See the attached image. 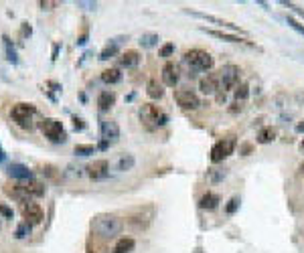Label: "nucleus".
Returning <instances> with one entry per match:
<instances>
[{
    "label": "nucleus",
    "mask_w": 304,
    "mask_h": 253,
    "mask_svg": "<svg viewBox=\"0 0 304 253\" xmlns=\"http://www.w3.org/2000/svg\"><path fill=\"white\" fill-rule=\"evenodd\" d=\"M89 227H92V231L101 237V239H114L122 233V229H124V221L120 219L118 215H97L92 219V223H89Z\"/></svg>",
    "instance_id": "f257e3e1"
},
{
    "label": "nucleus",
    "mask_w": 304,
    "mask_h": 253,
    "mask_svg": "<svg viewBox=\"0 0 304 253\" xmlns=\"http://www.w3.org/2000/svg\"><path fill=\"white\" fill-rule=\"evenodd\" d=\"M10 116L16 122L18 128L22 130H32L35 128V118H37V108L32 103H15L13 110H10Z\"/></svg>",
    "instance_id": "f03ea898"
},
{
    "label": "nucleus",
    "mask_w": 304,
    "mask_h": 253,
    "mask_svg": "<svg viewBox=\"0 0 304 253\" xmlns=\"http://www.w3.org/2000/svg\"><path fill=\"white\" fill-rule=\"evenodd\" d=\"M183 59L191 69H193V71H211L213 65H215L213 55L203 51V49H189L183 55Z\"/></svg>",
    "instance_id": "7ed1b4c3"
},
{
    "label": "nucleus",
    "mask_w": 304,
    "mask_h": 253,
    "mask_svg": "<svg viewBox=\"0 0 304 253\" xmlns=\"http://www.w3.org/2000/svg\"><path fill=\"white\" fill-rule=\"evenodd\" d=\"M140 120L146 124V128L156 130V128H162L168 122V116L154 103H142L140 108Z\"/></svg>",
    "instance_id": "20e7f679"
},
{
    "label": "nucleus",
    "mask_w": 304,
    "mask_h": 253,
    "mask_svg": "<svg viewBox=\"0 0 304 253\" xmlns=\"http://www.w3.org/2000/svg\"><path fill=\"white\" fill-rule=\"evenodd\" d=\"M217 73H219V85H221V89L225 91V94H227V91H235V87L240 85L241 69L238 65L227 63V65H223Z\"/></svg>",
    "instance_id": "39448f33"
},
{
    "label": "nucleus",
    "mask_w": 304,
    "mask_h": 253,
    "mask_svg": "<svg viewBox=\"0 0 304 253\" xmlns=\"http://www.w3.org/2000/svg\"><path fill=\"white\" fill-rule=\"evenodd\" d=\"M41 132L45 134V138H49L51 142L59 144L67 140V134L63 130V122L57 118H45L41 120Z\"/></svg>",
    "instance_id": "423d86ee"
},
{
    "label": "nucleus",
    "mask_w": 304,
    "mask_h": 253,
    "mask_svg": "<svg viewBox=\"0 0 304 253\" xmlns=\"http://www.w3.org/2000/svg\"><path fill=\"white\" fill-rule=\"evenodd\" d=\"M235 146H238V142H235L233 136L223 138V140H217L215 144H213V148H211V162H213V164L223 162L225 158L233 154Z\"/></svg>",
    "instance_id": "0eeeda50"
},
{
    "label": "nucleus",
    "mask_w": 304,
    "mask_h": 253,
    "mask_svg": "<svg viewBox=\"0 0 304 253\" xmlns=\"http://www.w3.org/2000/svg\"><path fill=\"white\" fill-rule=\"evenodd\" d=\"M175 101L181 110L187 111H195L201 108V97L195 94L193 89H176L175 91Z\"/></svg>",
    "instance_id": "6e6552de"
},
{
    "label": "nucleus",
    "mask_w": 304,
    "mask_h": 253,
    "mask_svg": "<svg viewBox=\"0 0 304 253\" xmlns=\"http://www.w3.org/2000/svg\"><path fill=\"white\" fill-rule=\"evenodd\" d=\"M185 13H189L191 16H197V18H203V20H207V22H213V25H217V27H223V29H229L231 32H240L243 34L245 31L240 27V25H233V22L229 20H223L215 15H207V13H201V10H191V8H185Z\"/></svg>",
    "instance_id": "1a4fd4ad"
},
{
    "label": "nucleus",
    "mask_w": 304,
    "mask_h": 253,
    "mask_svg": "<svg viewBox=\"0 0 304 253\" xmlns=\"http://www.w3.org/2000/svg\"><path fill=\"white\" fill-rule=\"evenodd\" d=\"M22 219H25L29 225H39V223H43V219H45V213H43V209H41V205L39 203H25L22 205Z\"/></svg>",
    "instance_id": "9d476101"
},
{
    "label": "nucleus",
    "mask_w": 304,
    "mask_h": 253,
    "mask_svg": "<svg viewBox=\"0 0 304 253\" xmlns=\"http://www.w3.org/2000/svg\"><path fill=\"white\" fill-rule=\"evenodd\" d=\"M99 134H101V140H106L110 144H114L120 140V126L114 120H101L99 122Z\"/></svg>",
    "instance_id": "9b49d317"
},
{
    "label": "nucleus",
    "mask_w": 304,
    "mask_h": 253,
    "mask_svg": "<svg viewBox=\"0 0 304 253\" xmlns=\"http://www.w3.org/2000/svg\"><path fill=\"white\" fill-rule=\"evenodd\" d=\"M85 172H87V176L92 178V180H101V178H106L110 174V162H108L106 158L94 160L92 164L85 166Z\"/></svg>",
    "instance_id": "f8f14e48"
},
{
    "label": "nucleus",
    "mask_w": 304,
    "mask_h": 253,
    "mask_svg": "<svg viewBox=\"0 0 304 253\" xmlns=\"http://www.w3.org/2000/svg\"><path fill=\"white\" fill-rule=\"evenodd\" d=\"M221 89L219 85V73H207L205 77L199 79V91L203 95H215Z\"/></svg>",
    "instance_id": "ddd939ff"
},
{
    "label": "nucleus",
    "mask_w": 304,
    "mask_h": 253,
    "mask_svg": "<svg viewBox=\"0 0 304 253\" xmlns=\"http://www.w3.org/2000/svg\"><path fill=\"white\" fill-rule=\"evenodd\" d=\"M201 31L211 34V37H215V39L227 41V43H240V45H247V47H256L254 43H250L247 39H243V37H238V34H233V32H223V31H215V29H207V27H201Z\"/></svg>",
    "instance_id": "4468645a"
},
{
    "label": "nucleus",
    "mask_w": 304,
    "mask_h": 253,
    "mask_svg": "<svg viewBox=\"0 0 304 253\" xmlns=\"http://www.w3.org/2000/svg\"><path fill=\"white\" fill-rule=\"evenodd\" d=\"M162 83L166 87H175L178 83V67L173 61H166L162 65Z\"/></svg>",
    "instance_id": "2eb2a0df"
},
{
    "label": "nucleus",
    "mask_w": 304,
    "mask_h": 253,
    "mask_svg": "<svg viewBox=\"0 0 304 253\" xmlns=\"http://www.w3.org/2000/svg\"><path fill=\"white\" fill-rule=\"evenodd\" d=\"M219 203H221L219 194L207 190L205 194H201V199H199V209H203V211H215L217 206H219Z\"/></svg>",
    "instance_id": "dca6fc26"
},
{
    "label": "nucleus",
    "mask_w": 304,
    "mask_h": 253,
    "mask_svg": "<svg viewBox=\"0 0 304 253\" xmlns=\"http://www.w3.org/2000/svg\"><path fill=\"white\" fill-rule=\"evenodd\" d=\"M8 176L10 178H16V180H32V172L29 170V166L15 162V164L8 166Z\"/></svg>",
    "instance_id": "f3484780"
},
{
    "label": "nucleus",
    "mask_w": 304,
    "mask_h": 253,
    "mask_svg": "<svg viewBox=\"0 0 304 253\" xmlns=\"http://www.w3.org/2000/svg\"><path fill=\"white\" fill-rule=\"evenodd\" d=\"M122 41H124L122 37L120 39H110L106 43V47L99 51V61H108V59H112V57H116L118 51H120V43Z\"/></svg>",
    "instance_id": "a211bd4d"
},
{
    "label": "nucleus",
    "mask_w": 304,
    "mask_h": 253,
    "mask_svg": "<svg viewBox=\"0 0 304 253\" xmlns=\"http://www.w3.org/2000/svg\"><path fill=\"white\" fill-rule=\"evenodd\" d=\"M114 103H116V94H114V91L104 89L97 95V108H99V111H110L112 108H114Z\"/></svg>",
    "instance_id": "6ab92c4d"
},
{
    "label": "nucleus",
    "mask_w": 304,
    "mask_h": 253,
    "mask_svg": "<svg viewBox=\"0 0 304 253\" xmlns=\"http://www.w3.org/2000/svg\"><path fill=\"white\" fill-rule=\"evenodd\" d=\"M134 164H136V158H134V154H120L116 164H114V170L116 172H128L134 168Z\"/></svg>",
    "instance_id": "aec40b11"
},
{
    "label": "nucleus",
    "mask_w": 304,
    "mask_h": 253,
    "mask_svg": "<svg viewBox=\"0 0 304 253\" xmlns=\"http://www.w3.org/2000/svg\"><path fill=\"white\" fill-rule=\"evenodd\" d=\"M138 63H140V53H138V51H134V49L124 51L122 57H120V65H122V67H126V69L136 67Z\"/></svg>",
    "instance_id": "412c9836"
},
{
    "label": "nucleus",
    "mask_w": 304,
    "mask_h": 253,
    "mask_svg": "<svg viewBox=\"0 0 304 253\" xmlns=\"http://www.w3.org/2000/svg\"><path fill=\"white\" fill-rule=\"evenodd\" d=\"M101 81L108 83V85H114V83H120L122 81V71L118 67H110V69H104L101 71Z\"/></svg>",
    "instance_id": "4be33fe9"
},
{
    "label": "nucleus",
    "mask_w": 304,
    "mask_h": 253,
    "mask_svg": "<svg viewBox=\"0 0 304 253\" xmlns=\"http://www.w3.org/2000/svg\"><path fill=\"white\" fill-rule=\"evenodd\" d=\"M22 187H25V190L31 194L32 199H35V197H43V194L47 192V187H45L43 182H39V180H27Z\"/></svg>",
    "instance_id": "5701e85b"
},
{
    "label": "nucleus",
    "mask_w": 304,
    "mask_h": 253,
    "mask_svg": "<svg viewBox=\"0 0 304 253\" xmlns=\"http://www.w3.org/2000/svg\"><path fill=\"white\" fill-rule=\"evenodd\" d=\"M134 247H136V241L132 237H120L114 245V253H130L134 251Z\"/></svg>",
    "instance_id": "b1692460"
},
{
    "label": "nucleus",
    "mask_w": 304,
    "mask_h": 253,
    "mask_svg": "<svg viewBox=\"0 0 304 253\" xmlns=\"http://www.w3.org/2000/svg\"><path fill=\"white\" fill-rule=\"evenodd\" d=\"M6 192L10 194V197H13V199H16L18 203H22V205H25V203H31V194L25 190V187H22V185H18V187H13V189H6Z\"/></svg>",
    "instance_id": "393cba45"
},
{
    "label": "nucleus",
    "mask_w": 304,
    "mask_h": 253,
    "mask_svg": "<svg viewBox=\"0 0 304 253\" xmlns=\"http://www.w3.org/2000/svg\"><path fill=\"white\" fill-rule=\"evenodd\" d=\"M288 101H290V95L284 94V91H278V94L272 97V110L274 111H284L288 108Z\"/></svg>",
    "instance_id": "a878e982"
},
{
    "label": "nucleus",
    "mask_w": 304,
    "mask_h": 253,
    "mask_svg": "<svg viewBox=\"0 0 304 253\" xmlns=\"http://www.w3.org/2000/svg\"><path fill=\"white\" fill-rule=\"evenodd\" d=\"M274 140H276V128H272V126H264V128H260V132H257V142L270 144Z\"/></svg>",
    "instance_id": "bb28decb"
},
{
    "label": "nucleus",
    "mask_w": 304,
    "mask_h": 253,
    "mask_svg": "<svg viewBox=\"0 0 304 253\" xmlns=\"http://www.w3.org/2000/svg\"><path fill=\"white\" fill-rule=\"evenodd\" d=\"M146 94H148L150 99H160L164 95V89H162V85L159 81H156V79H150V81L146 83Z\"/></svg>",
    "instance_id": "cd10ccee"
},
{
    "label": "nucleus",
    "mask_w": 304,
    "mask_h": 253,
    "mask_svg": "<svg viewBox=\"0 0 304 253\" xmlns=\"http://www.w3.org/2000/svg\"><path fill=\"white\" fill-rule=\"evenodd\" d=\"M207 180L209 182H213V185H217V182H221L225 176H227V170H225V168H215V166H213V168H209L207 170Z\"/></svg>",
    "instance_id": "c85d7f7f"
},
{
    "label": "nucleus",
    "mask_w": 304,
    "mask_h": 253,
    "mask_svg": "<svg viewBox=\"0 0 304 253\" xmlns=\"http://www.w3.org/2000/svg\"><path fill=\"white\" fill-rule=\"evenodd\" d=\"M159 41H160V37L156 32H144L140 37V45L144 49H152L154 45H159Z\"/></svg>",
    "instance_id": "c756f323"
},
{
    "label": "nucleus",
    "mask_w": 304,
    "mask_h": 253,
    "mask_svg": "<svg viewBox=\"0 0 304 253\" xmlns=\"http://www.w3.org/2000/svg\"><path fill=\"white\" fill-rule=\"evenodd\" d=\"M2 41H4V49H6V59H8L10 63H18L16 51H15V47H13V41H10V37H8V34H4V37H2Z\"/></svg>",
    "instance_id": "7c9ffc66"
},
{
    "label": "nucleus",
    "mask_w": 304,
    "mask_h": 253,
    "mask_svg": "<svg viewBox=\"0 0 304 253\" xmlns=\"http://www.w3.org/2000/svg\"><path fill=\"white\" fill-rule=\"evenodd\" d=\"M233 95H235V101H245L247 99V95H250V85L247 83H240L238 87H235V91H233Z\"/></svg>",
    "instance_id": "2f4dec72"
},
{
    "label": "nucleus",
    "mask_w": 304,
    "mask_h": 253,
    "mask_svg": "<svg viewBox=\"0 0 304 253\" xmlns=\"http://www.w3.org/2000/svg\"><path fill=\"white\" fill-rule=\"evenodd\" d=\"M97 150L96 146H92V144H77L75 148H73V152L77 154V156H89V154H94Z\"/></svg>",
    "instance_id": "473e14b6"
},
{
    "label": "nucleus",
    "mask_w": 304,
    "mask_h": 253,
    "mask_svg": "<svg viewBox=\"0 0 304 253\" xmlns=\"http://www.w3.org/2000/svg\"><path fill=\"white\" fill-rule=\"evenodd\" d=\"M240 197H231L229 201H227V205H225V213L227 215H235L238 213V209H240Z\"/></svg>",
    "instance_id": "72a5a7b5"
},
{
    "label": "nucleus",
    "mask_w": 304,
    "mask_h": 253,
    "mask_svg": "<svg viewBox=\"0 0 304 253\" xmlns=\"http://www.w3.org/2000/svg\"><path fill=\"white\" fill-rule=\"evenodd\" d=\"M238 150H240V156H252V154L256 152V144H252V142H241V144L238 146Z\"/></svg>",
    "instance_id": "f704fd0d"
},
{
    "label": "nucleus",
    "mask_w": 304,
    "mask_h": 253,
    "mask_svg": "<svg viewBox=\"0 0 304 253\" xmlns=\"http://www.w3.org/2000/svg\"><path fill=\"white\" fill-rule=\"evenodd\" d=\"M31 227H32V225H29L27 221H25V223H20V225L16 227L15 237H16V239H25V237H29V235H31Z\"/></svg>",
    "instance_id": "c9c22d12"
},
{
    "label": "nucleus",
    "mask_w": 304,
    "mask_h": 253,
    "mask_svg": "<svg viewBox=\"0 0 304 253\" xmlns=\"http://www.w3.org/2000/svg\"><path fill=\"white\" fill-rule=\"evenodd\" d=\"M286 22H288V27H292V29H294L296 32H300L302 37H304V25H302L300 20H296V18L292 16V15H288V16H286Z\"/></svg>",
    "instance_id": "e433bc0d"
},
{
    "label": "nucleus",
    "mask_w": 304,
    "mask_h": 253,
    "mask_svg": "<svg viewBox=\"0 0 304 253\" xmlns=\"http://www.w3.org/2000/svg\"><path fill=\"white\" fill-rule=\"evenodd\" d=\"M175 53V43H164L160 51H159V57H162V59H168V57H173Z\"/></svg>",
    "instance_id": "4c0bfd02"
},
{
    "label": "nucleus",
    "mask_w": 304,
    "mask_h": 253,
    "mask_svg": "<svg viewBox=\"0 0 304 253\" xmlns=\"http://www.w3.org/2000/svg\"><path fill=\"white\" fill-rule=\"evenodd\" d=\"M0 217H2V219H13V217H15V211L13 209H10V206L8 205H0Z\"/></svg>",
    "instance_id": "58836bf2"
},
{
    "label": "nucleus",
    "mask_w": 304,
    "mask_h": 253,
    "mask_svg": "<svg viewBox=\"0 0 304 253\" xmlns=\"http://www.w3.org/2000/svg\"><path fill=\"white\" fill-rule=\"evenodd\" d=\"M292 101H294V106H298V108H304V89H298V91H294V95H292Z\"/></svg>",
    "instance_id": "ea45409f"
},
{
    "label": "nucleus",
    "mask_w": 304,
    "mask_h": 253,
    "mask_svg": "<svg viewBox=\"0 0 304 253\" xmlns=\"http://www.w3.org/2000/svg\"><path fill=\"white\" fill-rule=\"evenodd\" d=\"M282 6H286V8H290V10H294L296 15H300V16L304 18V8H300L298 4H294V2H286V0H282Z\"/></svg>",
    "instance_id": "a19ab883"
},
{
    "label": "nucleus",
    "mask_w": 304,
    "mask_h": 253,
    "mask_svg": "<svg viewBox=\"0 0 304 253\" xmlns=\"http://www.w3.org/2000/svg\"><path fill=\"white\" fill-rule=\"evenodd\" d=\"M77 6H81L83 10H96L97 2H83V0H80V2H77Z\"/></svg>",
    "instance_id": "79ce46f5"
},
{
    "label": "nucleus",
    "mask_w": 304,
    "mask_h": 253,
    "mask_svg": "<svg viewBox=\"0 0 304 253\" xmlns=\"http://www.w3.org/2000/svg\"><path fill=\"white\" fill-rule=\"evenodd\" d=\"M39 6H41L43 10H53L55 6H57V2H49V0H41Z\"/></svg>",
    "instance_id": "37998d69"
},
{
    "label": "nucleus",
    "mask_w": 304,
    "mask_h": 253,
    "mask_svg": "<svg viewBox=\"0 0 304 253\" xmlns=\"http://www.w3.org/2000/svg\"><path fill=\"white\" fill-rule=\"evenodd\" d=\"M73 128H75L77 132L85 130V124H83V120H81V118H73Z\"/></svg>",
    "instance_id": "c03bdc74"
},
{
    "label": "nucleus",
    "mask_w": 304,
    "mask_h": 253,
    "mask_svg": "<svg viewBox=\"0 0 304 253\" xmlns=\"http://www.w3.org/2000/svg\"><path fill=\"white\" fill-rule=\"evenodd\" d=\"M215 99H217V103H225V101H227V94H225L223 89H219L215 94Z\"/></svg>",
    "instance_id": "a18cd8bd"
},
{
    "label": "nucleus",
    "mask_w": 304,
    "mask_h": 253,
    "mask_svg": "<svg viewBox=\"0 0 304 253\" xmlns=\"http://www.w3.org/2000/svg\"><path fill=\"white\" fill-rule=\"evenodd\" d=\"M55 170H57L55 166H45V168H43V172H47V174H49V176H53V178L57 176V172H55Z\"/></svg>",
    "instance_id": "49530a36"
},
{
    "label": "nucleus",
    "mask_w": 304,
    "mask_h": 253,
    "mask_svg": "<svg viewBox=\"0 0 304 253\" xmlns=\"http://www.w3.org/2000/svg\"><path fill=\"white\" fill-rule=\"evenodd\" d=\"M31 25H29V22H22V37H27V34H29V37H31Z\"/></svg>",
    "instance_id": "de8ad7c7"
},
{
    "label": "nucleus",
    "mask_w": 304,
    "mask_h": 253,
    "mask_svg": "<svg viewBox=\"0 0 304 253\" xmlns=\"http://www.w3.org/2000/svg\"><path fill=\"white\" fill-rule=\"evenodd\" d=\"M57 55H59V43H55V45H53V57H51V59L57 61Z\"/></svg>",
    "instance_id": "09e8293b"
},
{
    "label": "nucleus",
    "mask_w": 304,
    "mask_h": 253,
    "mask_svg": "<svg viewBox=\"0 0 304 253\" xmlns=\"http://www.w3.org/2000/svg\"><path fill=\"white\" fill-rule=\"evenodd\" d=\"M85 41H87V31H83V32H81V37L77 39V45H85Z\"/></svg>",
    "instance_id": "8fccbe9b"
},
{
    "label": "nucleus",
    "mask_w": 304,
    "mask_h": 253,
    "mask_svg": "<svg viewBox=\"0 0 304 253\" xmlns=\"http://www.w3.org/2000/svg\"><path fill=\"white\" fill-rule=\"evenodd\" d=\"M110 146H112V144H110V142H106V140H101V142H99V146H97V148H99V150H108V148H110Z\"/></svg>",
    "instance_id": "3c124183"
},
{
    "label": "nucleus",
    "mask_w": 304,
    "mask_h": 253,
    "mask_svg": "<svg viewBox=\"0 0 304 253\" xmlns=\"http://www.w3.org/2000/svg\"><path fill=\"white\" fill-rule=\"evenodd\" d=\"M294 130H296V132H298V134H304V120H302V122H298V124H296V128H294Z\"/></svg>",
    "instance_id": "603ef678"
},
{
    "label": "nucleus",
    "mask_w": 304,
    "mask_h": 253,
    "mask_svg": "<svg viewBox=\"0 0 304 253\" xmlns=\"http://www.w3.org/2000/svg\"><path fill=\"white\" fill-rule=\"evenodd\" d=\"M298 172H300V174L304 176V160H302V162H300V166H298Z\"/></svg>",
    "instance_id": "864d4df0"
},
{
    "label": "nucleus",
    "mask_w": 304,
    "mask_h": 253,
    "mask_svg": "<svg viewBox=\"0 0 304 253\" xmlns=\"http://www.w3.org/2000/svg\"><path fill=\"white\" fill-rule=\"evenodd\" d=\"M298 150H300V152H302V154H304V140H302V142H300V146H298Z\"/></svg>",
    "instance_id": "5fc2aeb1"
},
{
    "label": "nucleus",
    "mask_w": 304,
    "mask_h": 253,
    "mask_svg": "<svg viewBox=\"0 0 304 253\" xmlns=\"http://www.w3.org/2000/svg\"><path fill=\"white\" fill-rule=\"evenodd\" d=\"M2 162H4V152L0 150V164H2Z\"/></svg>",
    "instance_id": "6e6d98bb"
}]
</instances>
